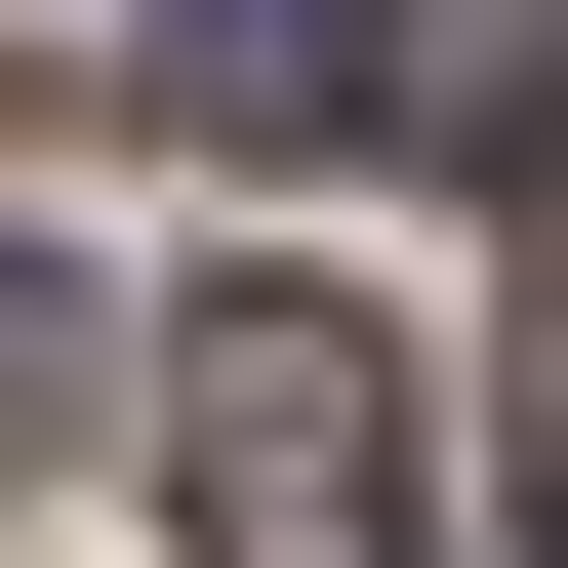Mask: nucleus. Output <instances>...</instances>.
<instances>
[{
    "label": "nucleus",
    "instance_id": "nucleus-1",
    "mask_svg": "<svg viewBox=\"0 0 568 568\" xmlns=\"http://www.w3.org/2000/svg\"><path fill=\"white\" fill-rule=\"evenodd\" d=\"M163 487H203V568H406V366L325 284H203L163 325Z\"/></svg>",
    "mask_w": 568,
    "mask_h": 568
},
{
    "label": "nucleus",
    "instance_id": "nucleus-2",
    "mask_svg": "<svg viewBox=\"0 0 568 568\" xmlns=\"http://www.w3.org/2000/svg\"><path fill=\"white\" fill-rule=\"evenodd\" d=\"M325 41H366V122H406V163L568 203V0H325Z\"/></svg>",
    "mask_w": 568,
    "mask_h": 568
},
{
    "label": "nucleus",
    "instance_id": "nucleus-3",
    "mask_svg": "<svg viewBox=\"0 0 568 568\" xmlns=\"http://www.w3.org/2000/svg\"><path fill=\"white\" fill-rule=\"evenodd\" d=\"M163 122H203V163H325L366 41H325V0H163Z\"/></svg>",
    "mask_w": 568,
    "mask_h": 568
},
{
    "label": "nucleus",
    "instance_id": "nucleus-4",
    "mask_svg": "<svg viewBox=\"0 0 568 568\" xmlns=\"http://www.w3.org/2000/svg\"><path fill=\"white\" fill-rule=\"evenodd\" d=\"M41 447H82V284L0 244V487H41Z\"/></svg>",
    "mask_w": 568,
    "mask_h": 568
},
{
    "label": "nucleus",
    "instance_id": "nucleus-5",
    "mask_svg": "<svg viewBox=\"0 0 568 568\" xmlns=\"http://www.w3.org/2000/svg\"><path fill=\"white\" fill-rule=\"evenodd\" d=\"M528 568H568V325H528Z\"/></svg>",
    "mask_w": 568,
    "mask_h": 568
}]
</instances>
